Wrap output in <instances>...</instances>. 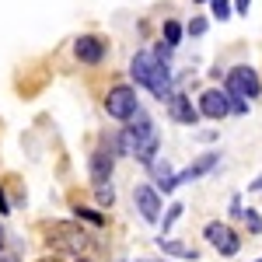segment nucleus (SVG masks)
I'll return each mask as SVG.
<instances>
[{
	"instance_id": "4468645a",
	"label": "nucleus",
	"mask_w": 262,
	"mask_h": 262,
	"mask_svg": "<svg viewBox=\"0 0 262 262\" xmlns=\"http://www.w3.org/2000/svg\"><path fill=\"white\" fill-rule=\"evenodd\" d=\"M161 32H164V42H168L171 49H175V46L182 42V25H179V21H164Z\"/></svg>"
},
{
	"instance_id": "a211bd4d",
	"label": "nucleus",
	"mask_w": 262,
	"mask_h": 262,
	"mask_svg": "<svg viewBox=\"0 0 262 262\" xmlns=\"http://www.w3.org/2000/svg\"><path fill=\"white\" fill-rule=\"evenodd\" d=\"M242 217H245V224H248V231H252V234H262V217L255 213V210H245Z\"/></svg>"
},
{
	"instance_id": "5701e85b",
	"label": "nucleus",
	"mask_w": 262,
	"mask_h": 262,
	"mask_svg": "<svg viewBox=\"0 0 262 262\" xmlns=\"http://www.w3.org/2000/svg\"><path fill=\"white\" fill-rule=\"evenodd\" d=\"M4 242H7V231H4V224H0V248H4Z\"/></svg>"
},
{
	"instance_id": "20e7f679",
	"label": "nucleus",
	"mask_w": 262,
	"mask_h": 262,
	"mask_svg": "<svg viewBox=\"0 0 262 262\" xmlns=\"http://www.w3.org/2000/svg\"><path fill=\"white\" fill-rule=\"evenodd\" d=\"M46 242H49V248H53V252L81 255L84 245H88V234H84L77 224H67V221H63V224H53V227H49V238H46Z\"/></svg>"
},
{
	"instance_id": "bb28decb",
	"label": "nucleus",
	"mask_w": 262,
	"mask_h": 262,
	"mask_svg": "<svg viewBox=\"0 0 262 262\" xmlns=\"http://www.w3.org/2000/svg\"><path fill=\"white\" fill-rule=\"evenodd\" d=\"M42 262H53V259H42Z\"/></svg>"
},
{
	"instance_id": "1a4fd4ad",
	"label": "nucleus",
	"mask_w": 262,
	"mask_h": 262,
	"mask_svg": "<svg viewBox=\"0 0 262 262\" xmlns=\"http://www.w3.org/2000/svg\"><path fill=\"white\" fill-rule=\"evenodd\" d=\"M112 168H116V154H112V147H98V150L91 154V182H95V189H98V185H108Z\"/></svg>"
},
{
	"instance_id": "412c9836",
	"label": "nucleus",
	"mask_w": 262,
	"mask_h": 262,
	"mask_svg": "<svg viewBox=\"0 0 262 262\" xmlns=\"http://www.w3.org/2000/svg\"><path fill=\"white\" fill-rule=\"evenodd\" d=\"M203 32H206V21H203V18L189 21V35H203Z\"/></svg>"
},
{
	"instance_id": "aec40b11",
	"label": "nucleus",
	"mask_w": 262,
	"mask_h": 262,
	"mask_svg": "<svg viewBox=\"0 0 262 262\" xmlns=\"http://www.w3.org/2000/svg\"><path fill=\"white\" fill-rule=\"evenodd\" d=\"M231 112H234V116H245V112H248V101H245V98H234V95H231Z\"/></svg>"
},
{
	"instance_id": "7ed1b4c3",
	"label": "nucleus",
	"mask_w": 262,
	"mask_h": 262,
	"mask_svg": "<svg viewBox=\"0 0 262 262\" xmlns=\"http://www.w3.org/2000/svg\"><path fill=\"white\" fill-rule=\"evenodd\" d=\"M224 91L234 95V98L252 101V98H259V95H262V81H259V74H255L252 67H245V63H242V67H231V70H227Z\"/></svg>"
},
{
	"instance_id": "f8f14e48",
	"label": "nucleus",
	"mask_w": 262,
	"mask_h": 262,
	"mask_svg": "<svg viewBox=\"0 0 262 262\" xmlns=\"http://www.w3.org/2000/svg\"><path fill=\"white\" fill-rule=\"evenodd\" d=\"M217 161H221V158H217L213 150H210V154H203L200 161H196V164H189V168H185V171L179 175V185H182V182H196V179H203V175H206V171H210V168H213Z\"/></svg>"
},
{
	"instance_id": "423d86ee",
	"label": "nucleus",
	"mask_w": 262,
	"mask_h": 262,
	"mask_svg": "<svg viewBox=\"0 0 262 262\" xmlns=\"http://www.w3.org/2000/svg\"><path fill=\"white\" fill-rule=\"evenodd\" d=\"M203 238L213 245L217 252H221L224 259H231V255H238V248H242V238L227 227V224H221V221H213V224H206L203 227Z\"/></svg>"
},
{
	"instance_id": "9d476101",
	"label": "nucleus",
	"mask_w": 262,
	"mask_h": 262,
	"mask_svg": "<svg viewBox=\"0 0 262 262\" xmlns=\"http://www.w3.org/2000/svg\"><path fill=\"white\" fill-rule=\"evenodd\" d=\"M74 56L81 63H88V67H95V63L105 60V42L95 39V35H81V39L74 42Z\"/></svg>"
},
{
	"instance_id": "f257e3e1",
	"label": "nucleus",
	"mask_w": 262,
	"mask_h": 262,
	"mask_svg": "<svg viewBox=\"0 0 262 262\" xmlns=\"http://www.w3.org/2000/svg\"><path fill=\"white\" fill-rule=\"evenodd\" d=\"M158 147H161V137H158V126L150 122L147 112H137L129 119V126L116 137V154H129V158H137L147 168L158 158Z\"/></svg>"
},
{
	"instance_id": "b1692460",
	"label": "nucleus",
	"mask_w": 262,
	"mask_h": 262,
	"mask_svg": "<svg viewBox=\"0 0 262 262\" xmlns=\"http://www.w3.org/2000/svg\"><path fill=\"white\" fill-rule=\"evenodd\" d=\"M0 262H18V255H0Z\"/></svg>"
},
{
	"instance_id": "dca6fc26",
	"label": "nucleus",
	"mask_w": 262,
	"mask_h": 262,
	"mask_svg": "<svg viewBox=\"0 0 262 262\" xmlns=\"http://www.w3.org/2000/svg\"><path fill=\"white\" fill-rule=\"evenodd\" d=\"M95 196H98V206H112V203H116V189H112V185H98Z\"/></svg>"
},
{
	"instance_id": "0eeeda50",
	"label": "nucleus",
	"mask_w": 262,
	"mask_h": 262,
	"mask_svg": "<svg viewBox=\"0 0 262 262\" xmlns=\"http://www.w3.org/2000/svg\"><path fill=\"white\" fill-rule=\"evenodd\" d=\"M200 112L206 119H224V116H231V95H227V91H217V88L203 91L200 95Z\"/></svg>"
},
{
	"instance_id": "ddd939ff",
	"label": "nucleus",
	"mask_w": 262,
	"mask_h": 262,
	"mask_svg": "<svg viewBox=\"0 0 262 262\" xmlns=\"http://www.w3.org/2000/svg\"><path fill=\"white\" fill-rule=\"evenodd\" d=\"M158 245H161V252L164 255H175V259L182 262H196V248H189V245H182V242H164V238H158Z\"/></svg>"
},
{
	"instance_id": "f3484780",
	"label": "nucleus",
	"mask_w": 262,
	"mask_h": 262,
	"mask_svg": "<svg viewBox=\"0 0 262 262\" xmlns=\"http://www.w3.org/2000/svg\"><path fill=\"white\" fill-rule=\"evenodd\" d=\"M74 213H77V217H81V221L95 224V227H101V224H105V217H101V213H95V210H88V206H77V210H74Z\"/></svg>"
},
{
	"instance_id": "6e6552de",
	"label": "nucleus",
	"mask_w": 262,
	"mask_h": 262,
	"mask_svg": "<svg viewBox=\"0 0 262 262\" xmlns=\"http://www.w3.org/2000/svg\"><path fill=\"white\" fill-rule=\"evenodd\" d=\"M133 200H137V210H140L143 221L154 224L161 217V196H158L154 185H137V189H133Z\"/></svg>"
},
{
	"instance_id": "c85d7f7f",
	"label": "nucleus",
	"mask_w": 262,
	"mask_h": 262,
	"mask_svg": "<svg viewBox=\"0 0 262 262\" xmlns=\"http://www.w3.org/2000/svg\"><path fill=\"white\" fill-rule=\"evenodd\" d=\"M259 262H262V259H259Z\"/></svg>"
},
{
	"instance_id": "4be33fe9",
	"label": "nucleus",
	"mask_w": 262,
	"mask_h": 262,
	"mask_svg": "<svg viewBox=\"0 0 262 262\" xmlns=\"http://www.w3.org/2000/svg\"><path fill=\"white\" fill-rule=\"evenodd\" d=\"M248 4H252V0H234V7H238V14H248Z\"/></svg>"
},
{
	"instance_id": "f03ea898",
	"label": "nucleus",
	"mask_w": 262,
	"mask_h": 262,
	"mask_svg": "<svg viewBox=\"0 0 262 262\" xmlns=\"http://www.w3.org/2000/svg\"><path fill=\"white\" fill-rule=\"evenodd\" d=\"M129 77L140 84V88H147L154 98H161V101L175 98V91H171V67L161 63L154 53H137L129 60Z\"/></svg>"
},
{
	"instance_id": "2eb2a0df",
	"label": "nucleus",
	"mask_w": 262,
	"mask_h": 262,
	"mask_svg": "<svg viewBox=\"0 0 262 262\" xmlns=\"http://www.w3.org/2000/svg\"><path fill=\"white\" fill-rule=\"evenodd\" d=\"M210 7H213V18L217 21L231 18V0H210Z\"/></svg>"
},
{
	"instance_id": "9b49d317",
	"label": "nucleus",
	"mask_w": 262,
	"mask_h": 262,
	"mask_svg": "<svg viewBox=\"0 0 262 262\" xmlns=\"http://www.w3.org/2000/svg\"><path fill=\"white\" fill-rule=\"evenodd\" d=\"M168 116H171L175 122H182V126H196L203 112H200V108H192V101L185 98L182 91H175V98L168 101Z\"/></svg>"
},
{
	"instance_id": "cd10ccee",
	"label": "nucleus",
	"mask_w": 262,
	"mask_h": 262,
	"mask_svg": "<svg viewBox=\"0 0 262 262\" xmlns=\"http://www.w3.org/2000/svg\"><path fill=\"white\" fill-rule=\"evenodd\" d=\"M196 4H200V0H196Z\"/></svg>"
},
{
	"instance_id": "39448f33",
	"label": "nucleus",
	"mask_w": 262,
	"mask_h": 262,
	"mask_svg": "<svg viewBox=\"0 0 262 262\" xmlns=\"http://www.w3.org/2000/svg\"><path fill=\"white\" fill-rule=\"evenodd\" d=\"M105 112H108L112 119H119V122H129L137 112H140V105H137V91H133L129 84H116V88H108V95H105Z\"/></svg>"
},
{
	"instance_id": "a878e982",
	"label": "nucleus",
	"mask_w": 262,
	"mask_h": 262,
	"mask_svg": "<svg viewBox=\"0 0 262 262\" xmlns=\"http://www.w3.org/2000/svg\"><path fill=\"white\" fill-rule=\"evenodd\" d=\"M74 262H88V259H81V255H77V259H74Z\"/></svg>"
},
{
	"instance_id": "393cba45",
	"label": "nucleus",
	"mask_w": 262,
	"mask_h": 262,
	"mask_svg": "<svg viewBox=\"0 0 262 262\" xmlns=\"http://www.w3.org/2000/svg\"><path fill=\"white\" fill-rule=\"evenodd\" d=\"M143 262H168V259H143Z\"/></svg>"
},
{
	"instance_id": "6ab92c4d",
	"label": "nucleus",
	"mask_w": 262,
	"mask_h": 262,
	"mask_svg": "<svg viewBox=\"0 0 262 262\" xmlns=\"http://www.w3.org/2000/svg\"><path fill=\"white\" fill-rule=\"evenodd\" d=\"M182 217V203H171V210L164 213V231H171V224Z\"/></svg>"
}]
</instances>
